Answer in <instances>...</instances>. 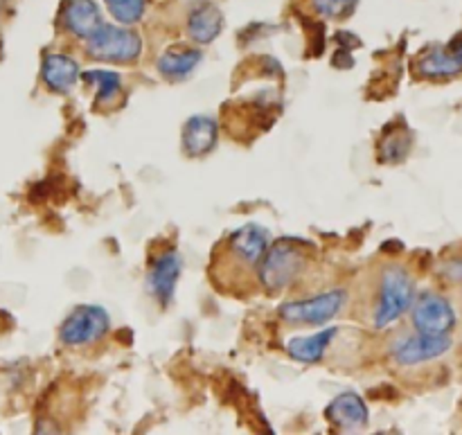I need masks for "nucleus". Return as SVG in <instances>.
<instances>
[{"label": "nucleus", "instance_id": "obj_8", "mask_svg": "<svg viewBox=\"0 0 462 435\" xmlns=\"http://www.w3.org/2000/svg\"><path fill=\"white\" fill-rule=\"evenodd\" d=\"M418 70L422 77L431 79H447L462 72V34L451 39L447 45L429 50L418 61Z\"/></svg>", "mask_w": 462, "mask_h": 435}, {"label": "nucleus", "instance_id": "obj_9", "mask_svg": "<svg viewBox=\"0 0 462 435\" xmlns=\"http://www.w3.org/2000/svg\"><path fill=\"white\" fill-rule=\"evenodd\" d=\"M266 246H269V233L264 228L253 224L244 226L228 239V257L253 271L264 257Z\"/></svg>", "mask_w": 462, "mask_h": 435}, {"label": "nucleus", "instance_id": "obj_1", "mask_svg": "<svg viewBox=\"0 0 462 435\" xmlns=\"http://www.w3.org/2000/svg\"><path fill=\"white\" fill-rule=\"evenodd\" d=\"M307 264L305 244L300 239H280L271 246L269 253H264L260 262V278L262 284L271 292L287 289L298 275L302 273Z\"/></svg>", "mask_w": 462, "mask_h": 435}, {"label": "nucleus", "instance_id": "obj_15", "mask_svg": "<svg viewBox=\"0 0 462 435\" xmlns=\"http://www.w3.org/2000/svg\"><path fill=\"white\" fill-rule=\"evenodd\" d=\"M102 25V14L95 0H70L66 7V27L79 39H88Z\"/></svg>", "mask_w": 462, "mask_h": 435}, {"label": "nucleus", "instance_id": "obj_14", "mask_svg": "<svg viewBox=\"0 0 462 435\" xmlns=\"http://www.w3.org/2000/svg\"><path fill=\"white\" fill-rule=\"evenodd\" d=\"M41 75H43L45 86H50L57 93H66L79 79V66L63 54H48L43 59V66H41Z\"/></svg>", "mask_w": 462, "mask_h": 435}, {"label": "nucleus", "instance_id": "obj_3", "mask_svg": "<svg viewBox=\"0 0 462 435\" xmlns=\"http://www.w3.org/2000/svg\"><path fill=\"white\" fill-rule=\"evenodd\" d=\"M86 41H88L90 57L102 59V61L131 63L143 52V41L134 30L108 25V23H102Z\"/></svg>", "mask_w": 462, "mask_h": 435}, {"label": "nucleus", "instance_id": "obj_5", "mask_svg": "<svg viewBox=\"0 0 462 435\" xmlns=\"http://www.w3.org/2000/svg\"><path fill=\"white\" fill-rule=\"evenodd\" d=\"M346 298L347 296L343 289H334V292L323 293V296L307 298V301L300 302H287V305L280 307V316L287 323L323 325L341 311V307L346 305Z\"/></svg>", "mask_w": 462, "mask_h": 435}, {"label": "nucleus", "instance_id": "obj_22", "mask_svg": "<svg viewBox=\"0 0 462 435\" xmlns=\"http://www.w3.org/2000/svg\"><path fill=\"white\" fill-rule=\"evenodd\" d=\"M447 275H449L451 280H456V282H462V260H454L447 264Z\"/></svg>", "mask_w": 462, "mask_h": 435}, {"label": "nucleus", "instance_id": "obj_21", "mask_svg": "<svg viewBox=\"0 0 462 435\" xmlns=\"http://www.w3.org/2000/svg\"><path fill=\"white\" fill-rule=\"evenodd\" d=\"M314 5L323 16L343 18L355 12L356 0H314Z\"/></svg>", "mask_w": 462, "mask_h": 435}, {"label": "nucleus", "instance_id": "obj_11", "mask_svg": "<svg viewBox=\"0 0 462 435\" xmlns=\"http://www.w3.org/2000/svg\"><path fill=\"white\" fill-rule=\"evenodd\" d=\"M180 275V255L176 251L162 253L161 257L153 264L152 273H149V289L156 296V301H161L162 305L171 301L174 296L176 282H179Z\"/></svg>", "mask_w": 462, "mask_h": 435}, {"label": "nucleus", "instance_id": "obj_6", "mask_svg": "<svg viewBox=\"0 0 462 435\" xmlns=\"http://www.w3.org/2000/svg\"><path fill=\"white\" fill-rule=\"evenodd\" d=\"M413 325L422 334H449L456 328V311L445 296L424 292L413 305Z\"/></svg>", "mask_w": 462, "mask_h": 435}, {"label": "nucleus", "instance_id": "obj_16", "mask_svg": "<svg viewBox=\"0 0 462 435\" xmlns=\"http://www.w3.org/2000/svg\"><path fill=\"white\" fill-rule=\"evenodd\" d=\"M334 337H337V329L328 328L323 329V332L314 334V337L293 338L287 346V350L289 355L296 361H300V364H319L325 356V352H328L329 343L334 341Z\"/></svg>", "mask_w": 462, "mask_h": 435}, {"label": "nucleus", "instance_id": "obj_12", "mask_svg": "<svg viewBox=\"0 0 462 435\" xmlns=\"http://www.w3.org/2000/svg\"><path fill=\"white\" fill-rule=\"evenodd\" d=\"M217 122L206 116H194L183 126V149L189 158H201L215 147Z\"/></svg>", "mask_w": 462, "mask_h": 435}, {"label": "nucleus", "instance_id": "obj_20", "mask_svg": "<svg viewBox=\"0 0 462 435\" xmlns=\"http://www.w3.org/2000/svg\"><path fill=\"white\" fill-rule=\"evenodd\" d=\"M104 3L111 16L122 25H134L144 14V0H104Z\"/></svg>", "mask_w": 462, "mask_h": 435}, {"label": "nucleus", "instance_id": "obj_7", "mask_svg": "<svg viewBox=\"0 0 462 435\" xmlns=\"http://www.w3.org/2000/svg\"><path fill=\"white\" fill-rule=\"evenodd\" d=\"M451 350L449 334H422L418 332L415 337H406L397 341L393 347V356L400 366H420L427 361L438 359Z\"/></svg>", "mask_w": 462, "mask_h": 435}, {"label": "nucleus", "instance_id": "obj_2", "mask_svg": "<svg viewBox=\"0 0 462 435\" xmlns=\"http://www.w3.org/2000/svg\"><path fill=\"white\" fill-rule=\"evenodd\" d=\"M413 305V280L402 266H391L382 275L379 305L374 311V328L383 329L400 320Z\"/></svg>", "mask_w": 462, "mask_h": 435}, {"label": "nucleus", "instance_id": "obj_4", "mask_svg": "<svg viewBox=\"0 0 462 435\" xmlns=\"http://www.w3.org/2000/svg\"><path fill=\"white\" fill-rule=\"evenodd\" d=\"M108 314L104 307L97 305H81L77 310L70 311L66 320L61 325V341L66 346H86V343H93L97 338H102L108 329Z\"/></svg>", "mask_w": 462, "mask_h": 435}, {"label": "nucleus", "instance_id": "obj_10", "mask_svg": "<svg viewBox=\"0 0 462 435\" xmlns=\"http://www.w3.org/2000/svg\"><path fill=\"white\" fill-rule=\"evenodd\" d=\"M325 415H328V420L334 427L346 429V431L361 429L368 424V406H365V402L356 393H343V395H338L328 406Z\"/></svg>", "mask_w": 462, "mask_h": 435}, {"label": "nucleus", "instance_id": "obj_19", "mask_svg": "<svg viewBox=\"0 0 462 435\" xmlns=\"http://www.w3.org/2000/svg\"><path fill=\"white\" fill-rule=\"evenodd\" d=\"M84 81H88V84H97V104H108L113 102V99L117 97V93H120V75L117 72H111V70H90V72H84Z\"/></svg>", "mask_w": 462, "mask_h": 435}, {"label": "nucleus", "instance_id": "obj_13", "mask_svg": "<svg viewBox=\"0 0 462 435\" xmlns=\"http://www.w3.org/2000/svg\"><path fill=\"white\" fill-rule=\"evenodd\" d=\"M221 27H224V16H221L219 7L212 3H199L197 7L189 12L188 18V32L192 41L197 43H210L219 36Z\"/></svg>", "mask_w": 462, "mask_h": 435}, {"label": "nucleus", "instance_id": "obj_17", "mask_svg": "<svg viewBox=\"0 0 462 435\" xmlns=\"http://www.w3.org/2000/svg\"><path fill=\"white\" fill-rule=\"evenodd\" d=\"M201 63V52L199 50H170L158 59V72L170 81H180L189 77V72Z\"/></svg>", "mask_w": 462, "mask_h": 435}, {"label": "nucleus", "instance_id": "obj_18", "mask_svg": "<svg viewBox=\"0 0 462 435\" xmlns=\"http://www.w3.org/2000/svg\"><path fill=\"white\" fill-rule=\"evenodd\" d=\"M411 138L409 131L402 126V129H388L386 135L382 138L379 144V161L382 162H402L411 152Z\"/></svg>", "mask_w": 462, "mask_h": 435}]
</instances>
